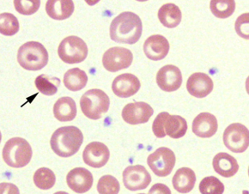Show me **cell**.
<instances>
[{
  "mask_svg": "<svg viewBox=\"0 0 249 194\" xmlns=\"http://www.w3.org/2000/svg\"></svg>",
  "mask_w": 249,
  "mask_h": 194,
  "instance_id": "obj_39",
  "label": "cell"
},
{
  "mask_svg": "<svg viewBox=\"0 0 249 194\" xmlns=\"http://www.w3.org/2000/svg\"><path fill=\"white\" fill-rule=\"evenodd\" d=\"M210 8L213 15L217 18H228L234 13L235 2L234 0H213Z\"/></svg>",
  "mask_w": 249,
  "mask_h": 194,
  "instance_id": "obj_27",
  "label": "cell"
},
{
  "mask_svg": "<svg viewBox=\"0 0 249 194\" xmlns=\"http://www.w3.org/2000/svg\"><path fill=\"white\" fill-rule=\"evenodd\" d=\"M196 183V176L193 169L180 168L173 177V187L179 194H187L194 189Z\"/></svg>",
  "mask_w": 249,
  "mask_h": 194,
  "instance_id": "obj_21",
  "label": "cell"
},
{
  "mask_svg": "<svg viewBox=\"0 0 249 194\" xmlns=\"http://www.w3.org/2000/svg\"><path fill=\"white\" fill-rule=\"evenodd\" d=\"M149 194H172L169 187L164 184L157 183L149 191Z\"/></svg>",
  "mask_w": 249,
  "mask_h": 194,
  "instance_id": "obj_35",
  "label": "cell"
},
{
  "mask_svg": "<svg viewBox=\"0 0 249 194\" xmlns=\"http://www.w3.org/2000/svg\"><path fill=\"white\" fill-rule=\"evenodd\" d=\"M54 117L61 122L73 121L77 115V105L72 98L65 96L59 98L53 106Z\"/></svg>",
  "mask_w": 249,
  "mask_h": 194,
  "instance_id": "obj_23",
  "label": "cell"
},
{
  "mask_svg": "<svg viewBox=\"0 0 249 194\" xmlns=\"http://www.w3.org/2000/svg\"><path fill=\"white\" fill-rule=\"evenodd\" d=\"M213 87V79L207 74L202 72L191 75L187 80V91L196 98H205L212 93Z\"/></svg>",
  "mask_w": 249,
  "mask_h": 194,
  "instance_id": "obj_17",
  "label": "cell"
},
{
  "mask_svg": "<svg viewBox=\"0 0 249 194\" xmlns=\"http://www.w3.org/2000/svg\"><path fill=\"white\" fill-rule=\"evenodd\" d=\"M176 161V155L167 147H160L147 159L150 169L159 177L169 176L175 168Z\"/></svg>",
  "mask_w": 249,
  "mask_h": 194,
  "instance_id": "obj_8",
  "label": "cell"
},
{
  "mask_svg": "<svg viewBox=\"0 0 249 194\" xmlns=\"http://www.w3.org/2000/svg\"><path fill=\"white\" fill-rule=\"evenodd\" d=\"M157 84L163 91H176L182 84L181 71L177 66L173 65L164 66L158 71Z\"/></svg>",
  "mask_w": 249,
  "mask_h": 194,
  "instance_id": "obj_13",
  "label": "cell"
},
{
  "mask_svg": "<svg viewBox=\"0 0 249 194\" xmlns=\"http://www.w3.org/2000/svg\"><path fill=\"white\" fill-rule=\"evenodd\" d=\"M152 131L158 139L168 135L174 140H178L187 133V121L179 115H170L167 112H161L155 119Z\"/></svg>",
  "mask_w": 249,
  "mask_h": 194,
  "instance_id": "obj_4",
  "label": "cell"
},
{
  "mask_svg": "<svg viewBox=\"0 0 249 194\" xmlns=\"http://www.w3.org/2000/svg\"><path fill=\"white\" fill-rule=\"evenodd\" d=\"M120 190L119 180L114 176H103L98 180L97 191L99 194H119Z\"/></svg>",
  "mask_w": 249,
  "mask_h": 194,
  "instance_id": "obj_31",
  "label": "cell"
},
{
  "mask_svg": "<svg viewBox=\"0 0 249 194\" xmlns=\"http://www.w3.org/2000/svg\"><path fill=\"white\" fill-rule=\"evenodd\" d=\"M35 85L38 90L45 95H53L58 92L60 80L58 77H50L41 74L36 78Z\"/></svg>",
  "mask_w": 249,
  "mask_h": 194,
  "instance_id": "obj_26",
  "label": "cell"
},
{
  "mask_svg": "<svg viewBox=\"0 0 249 194\" xmlns=\"http://www.w3.org/2000/svg\"><path fill=\"white\" fill-rule=\"evenodd\" d=\"M242 194H249V192L247 190L242 191Z\"/></svg>",
  "mask_w": 249,
  "mask_h": 194,
  "instance_id": "obj_38",
  "label": "cell"
},
{
  "mask_svg": "<svg viewBox=\"0 0 249 194\" xmlns=\"http://www.w3.org/2000/svg\"><path fill=\"white\" fill-rule=\"evenodd\" d=\"M213 166L215 172L224 178H231L237 174L239 170L238 162L235 158L225 152H221L215 156Z\"/></svg>",
  "mask_w": 249,
  "mask_h": 194,
  "instance_id": "obj_20",
  "label": "cell"
},
{
  "mask_svg": "<svg viewBox=\"0 0 249 194\" xmlns=\"http://www.w3.org/2000/svg\"><path fill=\"white\" fill-rule=\"evenodd\" d=\"M109 106V97L102 89H89L81 97V110L90 120L101 119L108 111Z\"/></svg>",
  "mask_w": 249,
  "mask_h": 194,
  "instance_id": "obj_6",
  "label": "cell"
},
{
  "mask_svg": "<svg viewBox=\"0 0 249 194\" xmlns=\"http://www.w3.org/2000/svg\"><path fill=\"white\" fill-rule=\"evenodd\" d=\"M69 194L68 193H66V192H57V193H55V194Z\"/></svg>",
  "mask_w": 249,
  "mask_h": 194,
  "instance_id": "obj_37",
  "label": "cell"
},
{
  "mask_svg": "<svg viewBox=\"0 0 249 194\" xmlns=\"http://www.w3.org/2000/svg\"></svg>",
  "mask_w": 249,
  "mask_h": 194,
  "instance_id": "obj_40",
  "label": "cell"
},
{
  "mask_svg": "<svg viewBox=\"0 0 249 194\" xmlns=\"http://www.w3.org/2000/svg\"><path fill=\"white\" fill-rule=\"evenodd\" d=\"M234 30L239 36L249 40V13L239 16L234 23Z\"/></svg>",
  "mask_w": 249,
  "mask_h": 194,
  "instance_id": "obj_33",
  "label": "cell"
},
{
  "mask_svg": "<svg viewBox=\"0 0 249 194\" xmlns=\"http://www.w3.org/2000/svg\"><path fill=\"white\" fill-rule=\"evenodd\" d=\"M33 155L30 143L22 138H12L8 140L3 149L4 162L11 168L20 169L31 161Z\"/></svg>",
  "mask_w": 249,
  "mask_h": 194,
  "instance_id": "obj_5",
  "label": "cell"
},
{
  "mask_svg": "<svg viewBox=\"0 0 249 194\" xmlns=\"http://www.w3.org/2000/svg\"><path fill=\"white\" fill-rule=\"evenodd\" d=\"M133 55L127 48L121 47L111 48L105 52L103 57L104 68L111 72L128 68L132 64Z\"/></svg>",
  "mask_w": 249,
  "mask_h": 194,
  "instance_id": "obj_10",
  "label": "cell"
},
{
  "mask_svg": "<svg viewBox=\"0 0 249 194\" xmlns=\"http://www.w3.org/2000/svg\"><path fill=\"white\" fill-rule=\"evenodd\" d=\"M34 183L41 190H48L53 187L56 182V176L51 169L40 168L34 175Z\"/></svg>",
  "mask_w": 249,
  "mask_h": 194,
  "instance_id": "obj_28",
  "label": "cell"
},
{
  "mask_svg": "<svg viewBox=\"0 0 249 194\" xmlns=\"http://www.w3.org/2000/svg\"><path fill=\"white\" fill-rule=\"evenodd\" d=\"M153 114V108L148 103L143 102L128 103L122 110L123 120L132 125L146 123L150 121Z\"/></svg>",
  "mask_w": 249,
  "mask_h": 194,
  "instance_id": "obj_12",
  "label": "cell"
},
{
  "mask_svg": "<svg viewBox=\"0 0 249 194\" xmlns=\"http://www.w3.org/2000/svg\"><path fill=\"white\" fill-rule=\"evenodd\" d=\"M143 52L149 59L153 61L161 60L169 53V41L161 35H153L144 41Z\"/></svg>",
  "mask_w": 249,
  "mask_h": 194,
  "instance_id": "obj_18",
  "label": "cell"
},
{
  "mask_svg": "<svg viewBox=\"0 0 249 194\" xmlns=\"http://www.w3.org/2000/svg\"><path fill=\"white\" fill-rule=\"evenodd\" d=\"M158 19L162 25L174 29L181 21V11L175 4H165L158 11Z\"/></svg>",
  "mask_w": 249,
  "mask_h": 194,
  "instance_id": "obj_24",
  "label": "cell"
},
{
  "mask_svg": "<svg viewBox=\"0 0 249 194\" xmlns=\"http://www.w3.org/2000/svg\"><path fill=\"white\" fill-rule=\"evenodd\" d=\"M84 142V135L76 126H63L52 136L50 144L53 151L60 158H70L77 153Z\"/></svg>",
  "mask_w": 249,
  "mask_h": 194,
  "instance_id": "obj_2",
  "label": "cell"
},
{
  "mask_svg": "<svg viewBox=\"0 0 249 194\" xmlns=\"http://www.w3.org/2000/svg\"><path fill=\"white\" fill-rule=\"evenodd\" d=\"M46 11L51 18L65 20L69 18L74 11V3L71 0H48Z\"/></svg>",
  "mask_w": 249,
  "mask_h": 194,
  "instance_id": "obj_22",
  "label": "cell"
},
{
  "mask_svg": "<svg viewBox=\"0 0 249 194\" xmlns=\"http://www.w3.org/2000/svg\"><path fill=\"white\" fill-rule=\"evenodd\" d=\"M246 90L248 92V94L249 95V76L247 80H246Z\"/></svg>",
  "mask_w": 249,
  "mask_h": 194,
  "instance_id": "obj_36",
  "label": "cell"
},
{
  "mask_svg": "<svg viewBox=\"0 0 249 194\" xmlns=\"http://www.w3.org/2000/svg\"><path fill=\"white\" fill-rule=\"evenodd\" d=\"M68 187L77 194H85L90 190L94 179L91 173L85 168L71 169L66 176Z\"/></svg>",
  "mask_w": 249,
  "mask_h": 194,
  "instance_id": "obj_16",
  "label": "cell"
},
{
  "mask_svg": "<svg viewBox=\"0 0 249 194\" xmlns=\"http://www.w3.org/2000/svg\"><path fill=\"white\" fill-rule=\"evenodd\" d=\"M142 31L143 24L140 17L130 11L122 12L110 24V38L118 43L135 44Z\"/></svg>",
  "mask_w": 249,
  "mask_h": 194,
  "instance_id": "obj_1",
  "label": "cell"
},
{
  "mask_svg": "<svg viewBox=\"0 0 249 194\" xmlns=\"http://www.w3.org/2000/svg\"><path fill=\"white\" fill-rule=\"evenodd\" d=\"M19 22L15 16L4 12L0 15V33L12 36L18 32Z\"/></svg>",
  "mask_w": 249,
  "mask_h": 194,
  "instance_id": "obj_29",
  "label": "cell"
},
{
  "mask_svg": "<svg viewBox=\"0 0 249 194\" xmlns=\"http://www.w3.org/2000/svg\"><path fill=\"white\" fill-rule=\"evenodd\" d=\"M60 59L66 64H78L83 62L88 56V47L79 37L71 35L65 38L58 48Z\"/></svg>",
  "mask_w": 249,
  "mask_h": 194,
  "instance_id": "obj_7",
  "label": "cell"
},
{
  "mask_svg": "<svg viewBox=\"0 0 249 194\" xmlns=\"http://www.w3.org/2000/svg\"><path fill=\"white\" fill-rule=\"evenodd\" d=\"M224 145L234 153H242L249 146V130L241 123L230 124L224 132Z\"/></svg>",
  "mask_w": 249,
  "mask_h": 194,
  "instance_id": "obj_9",
  "label": "cell"
},
{
  "mask_svg": "<svg viewBox=\"0 0 249 194\" xmlns=\"http://www.w3.org/2000/svg\"><path fill=\"white\" fill-rule=\"evenodd\" d=\"M140 79L135 75L124 73L114 78L112 84V90L120 98H129L140 90Z\"/></svg>",
  "mask_w": 249,
  "mask_h": 194,
  "instance_id": "obj_15",
  "label": "cell"
},
{
  "mask_svg": "<svg viewBox=\"0 0 249 194\" xmlns=\"http://www.w3.org/2000/svg\"><path fill=\"white\" fill-rule=\"evenodd\" d=\"M150 182L151 176L150 173L142 165L129 166L123 172V183L128 190H143Z\"/></svg>",
  "mask_w": 249,
  "mask_h": 194,
  "instance_id": "obj_11",
  "label": "cell"
},
{
  "mask_svg": "<svg viewBox=\"0 0 249 194\" xmlns=\"http://www.w3.org/2000/svg\"><path fill=\"white\" fill-rule=\"evenodd\" d=\"M110 158V151L104 143L91 142L85 147L83 152V159L85 164L99 169L107 164Z\"/></svg>",
  "mask_w": 249,
  "mask_h": 194,
  "instance_id": "obj_14",
  "label": "cell"
},
{
  "mask_svg": "<svg viewBox=\"0 0 249 194\" xmlns=\"http://www.w3.org/2000/svg\"><path fill=\"white\" fill-rule=\"evenodd\" d=\"M48 53L44 46L37 41H29L20 47L18 61L27 71H40L47 66Z\"/></svg>",
  "mask_w": 249,
  "mask_h": 194,
  "instance_id": "obj_3",
  "label": "cell"
},
{
  "mask_svg": "<svg viewBox=\"0 0 249 194\" xmlns=\"http://www.w3.org/2000/svg\"><path fill=\"white\" fill-rule=\"evenodd\" d=\"M40 0H15L16 11L24 16L33 15L40 8Z\"/></svg>",
  "mask_w": 249,
  "mask_h": 194,
  "instance_id": "obj_32",
  "label": "cell"
},
{
  "mask_svg": "<svg viewBox=\"0 0 249 194\" xmlns=\"http://www.w3.org/2000/svg\"><path fill=\"white\" fill-rule=\"evenodd\" d=\"M199 192L201 194H223L224 185L215 176H208L202 179L199 183Z\"/></svg>",
  "mask_w": 249,
  "mask_h": 194,
  "instance_id": "obj_30",
  "label": "cell"
},
{
  "mask_svg": "<svg viewBox=\"0 0 249 194\" xmlns=\"http://www.w3.org/2000/svg\"><path fill=\"white\" fill-rule=\"evenodd\" d=\"M88 82V76L85 71L72 68L64 75V85L71 91H79L85 88Z\"/></svg>",
  "mask_w": 249,
  "mask_h": 194,
  "instance_id": "obj_25",
  "label": "cell"
},
{
  "mask_svg": "<svg viewBox=\"0 0 249 194\" xmlns=\"http://www.w3.org/2000/svg\"><path fill=\"white\" fill-rule=\"evenodd\" d=\"M0 194H20V192L14 184L3 182L0 184Z\"/></svg>",
  "mask_w": 249,
  "mask_h": 194,
  "instance_id": "obj_34",
  "label": "cell"
},
{
  "mask_svg": "<svg viewBox=\"0 0 249 194\" xmlns=\"http://www.w3.org/2000/svg\"><path fill=\"white\" fill-rule=\"evenodd\" d=\"M218 129L217 120L210 113H201L196 116L193 122V132L202 139L212 138Z\"/></svg>",
  "mask_w": 249,
  "mask_h": 194,
  "instance_id": "obj_19",
  "label": "cell"
}]
</instances>
